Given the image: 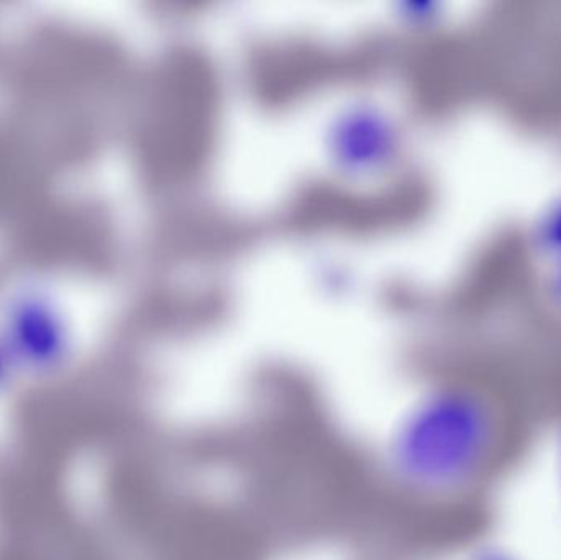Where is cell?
<instances>
[{"label": "cell", "mask_w": 561, "mask_h": 560, "mask_svg": "<svg viewBox=\"0 0 561 560\" xmlns=\"http://www.w3.org/2000/svg\"><path fill=\"white\" fill-rule=\"evenodd\" d=\"M539 414L488 378H434L386 418L376 467L414 508L477 525L526 466Z\"/></svg>", "instance_id": "obj_1"}, {"label": "cell", "mask_w": 561, "mask_h": 560, "mask_svg": "<svg viewBox=\"0 0 561 560\" xmlns=\"http://www.w3.org/2000/svg\"><path fill=\"white\" fill-rule=\"evenodd\" d=\"M450 560H540L533 549L496 529L480 523L470 526V533L465 535L458 548L451 552Z\"/></svg>", "instance_id": "obj_3"}, {"label": "cell", "mask_w": 561, "mask_h": 560, "mask_svg": "<svg viewBox=\"0 0 561 560\" xmlns=\"http://www.w3.org/2000/svg\"><path fill=\"white\" fill-rule=\"evenodd\" d=\"M530 454H537L550 506L561 525V398L540 411Z\"/></svg>", "instance_id": "obj_2"}]
</instances>
